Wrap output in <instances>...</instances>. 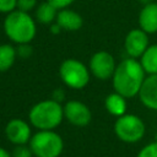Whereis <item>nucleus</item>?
I'll list each match as a JSON object with an SVG mask.
<instances>
[{"label":"nucleus","mask_w":157,"mask_h":157,"mask_svg":"<svg viewBox=\"0 0 157 157\" xmlns=\"http://www.w3.org/2000/svg\"><path fill=\"white\" fill-rule=\"evenodd\" d=\"M145 80V70L135 58H126L120 61L113 74V87L117 93L125 98L139 94Z\"/></svg>","instance_id":"obj_1"},{"label":"nucleus","mask_w":157,"mask_h":157,"mask_svg":"<svg viewBox=\"0 0 157 157\" xmlns=\"http://www.w3.org/2000/svg\"><path fill=\"white\" fill-rule=\"evenodd\" d=\"M4 31L6 36L17 44L29 43L37 32L34 20L26 11L13 10L5 17Z\"/></svg>","instance_id":"obj_2"},{"label":"nucleus","mask_w":157,"mask_h":157,"mask_svg":"<svg viewBox=\"0 0 157 157\" xmlns=\"http://www.w3.org/2000/svg\"><path fill=\"white\" fill-rule=\"evenodd\" d=\"M29 121L39 130H53L60 125L64 118V108L54 99L36 103L28 114Z\"/></svg>","instance_id":"obj_3"},{"label":"nucleus","mask_w":157,"mask_h":157,"mask_svg":"<svg viewBox=\"0 0 157 157\" xmlns=\"http://www.w3.org/2000/svg\"><path fill=\"white\" fill-rule=\"evenodd\" d=\"M29 147L36 157H59L64 148V141L53 130H39L31 137Z\"/></svg>","instance_id":"obj_4"},{"label":"nucleus","mask_w":157,"mask_h":157,"mask_svg":"<svg viewBox=\"0 0 157 157\" xmlns=\"http://www.w3.org/2000/svg\"><path fill=\"white\" fill-rule=\"evenodd\" d=\"M59 75L63 82L75 90L83 88L90 81L88 69L76 59H66L59 67Z\"/></svg>","instance_id":"obj_5"},{"label":"nucleus","mask_w":157,"mask_h":157,"mask_svg":"<svg viewBox=\"0 0 157 157\" xmlns=\"http://www.w3.org/2000/svg\"><path fill=\"white\" fill-rule=\"evenodd\" d=\"M114 131L117 136L128 144L140 141L145 135L144 121L134 114H124L118 117L114 124Z\"/></svg>","instance_id":"obj_6"},{"label":"nucleus","mask_w":157,"mask_h":157,"mask_svg":"<svg viewBox=\"0 0 157 157\" xmlns=\"http://www.w3.org/2000/svg\"><path fill=\"white\" fill-rule=\"evenodd\" d=\"M115 60L113 55L105 50H99L90 59V70L99 80H107L113 76L115 70Z\"/></svg>","instance_id":"obj_7"},{"label":"nucleus","mask_w":157,"mask_h":157,"mask_svg":"<svg viewBox=\"0 0 157 157\" xmlns=\"http://www.w3.org/2000/svg\"><path fill=\"white\" fill-rule=\"evenodd\" d=\"M64 117L76 126H86L91 123L92 113L90 108L80 101H69L64 105Z\"/></svg>","instance_id":"obj_8"},{"label":"nucleus","mask_w":157,"mask_h":157,"mask_svg":"<svg viewBox=\"0 0 157 157\" xmlns=\"http://www.w3.org/2000/svg\"><path fill=\"white\" fill-rule=\"evenodd\" d=\"M125 50L130 58H139L148 47V37L141 28L131 29L125 37Z\"/></svg>","instance_id":"obj_9"},{"label":"nucleus","mask_w":157,"mask_h":157,"mask_svg":"<svg viewBox=\"0 0 157 157\" xmlns=\"http://www.w3.org/2000/svg\"><path fill=\"white\" fill-rule=\"evenodd\" d=\"M5 134L10 142L15 145H25L31 140V128L22 119H11L5 126Z\"/></svg>","instance_id":"obj_10"},{"label":"nucleus","mask_w":157,"mask_h":157,"mask_svg":"<svg viewBox=\"0 0 157 157\" xmlns=\"http://www.w3.org/2000/svg\"><path fill=\"white\" fill-rule=\"evenodd\" d=\"M139 97L145 107L157 110V74H151L144 80Z\"/></svg>","instance_id":"obj_11"},{"label":"nucleus","mask_w":157,"mask_h":157,"mask_svg":"<svg viewBox=\"0 0 157 157\" xmlns=\"http://www.w3.org/2000/svg\"><path fill=\"white\" fill-rule=\"evenodd\" d=\"M139 26L146 33L157 32V2L145 4L139 15Z\"/></svg>","instance_id":"obj_12"},{"label":"nucleus","mask_w":157,"mask_h":157,"mask_svg":"<svg viewBox=\"0 0 157 157\" xmlns=\"http://www.w3.org/2000/svg\"><path fill=\"white\" fill-rule=\"evenodd\" d=\"M55 21L63 29L66 31H77L83 25V20L81 15L69 9H61L56 15Z\"/></svg>","instance_id":"obj_13"},{"label":"nucleus","mask_w":157,"mask_h":157,"mask_svg":"<svg viewBox=\"0 0 157 157\" xmlns=\"http://www.w3.org/2000/svg\"><path fill=\"white\" fill-rule=\"evenodd\" d=\"M104 105H105V109L108 110V113L114 117H121L126 112L125 97L117 92L107 96V98L104 101Z\"/></svg>","instance_id":"obj_14"},{"label":"nucleus","mask_w":157,"mask_h":157,"mask_svg":"<svg viewBox=\"0 0 157 157\" xmlns=\"http://www.w3.org/2000/svg\"><path fill=\"white\" fill-rule=\"evenodd\" d=\"M141 65L147 74H157V44L148 45L144 54L140 56Z\"/></svg>","instance_id":"obj_15"},{"label":"nucleus","mask_w":157,"mask_h":157,"mask_svg":"<svg viewBox=\"0 0 157 157\" xmlns=\"http://www.w3.org/2000/svg\"><path fill=\"white\" fill-rule=\"evenodd\" d=\"M56 10L58 9H55L49 1L42 2L36 10V17L38 22L43 25H52L53 21L56 18V15H58Z\"/></svg>","instance_id":"obj_16"},{"label":"nucleus","mask_w":157,"mask_h":157,"mask_svg":"<svg viewBox=\"0 0 157 157\" xmlns=\"http://www.w3.org/2000/svg\"><path fill=\"white\" fill-rule=\"evenodd\" d=\"M17 56L16 49L10 44H1L0 45V72L9 70Z\"/></svg>","instance_id":"obj_17"},{"label":"nucleus","mask_w":157,"mask_h":157,"mask_svg":"<svg viewBox=\"0 0 157 157\" xmlns=\"http://www.w3.org/2000/svg\"><path fill=\"white\" fill-rule=\"evenodd\" d=\"M137 157H157V142L146 145L140 150Z\"/></svg>","instance_id":"obj_18"},{"label":"nucleus","mask_w":157,"mask_h":157,"mask_svg":"<svg viewBox=\"0 0 157 157\" xmlns=\"http://www.w3.org/2000/svg\"><path fill=\"white\" fill-rule=\"evenodd\" d=\"M11 156L12 157H32L33 152L31 147H26L25 145H16Z\"/></svg>","instance_id":"obj_19"},{"label":"nucleus","mask_w":157,"mask_h":157,"mask_svg":"<svg viewBox=\"0 0 157 157\" xmlns=\"http://www.w3.org/2000/svg\"><path fill=\"white\" fill-rule=\"evenodd\" d=\"M17 7V0H0V12L10 13Z\"/></svg>","instance_id":"obj_20"},{"label":"nucleus","mask_w":157,"mask_h":157,"mask_svg":"<svg viewBox=\"0 0 157 157\" xmlns=\"http://www.w3.org/2000/svg\"><path fill=\"white\" fill-rule=\"evenodd\" d=\"M32 50L33 49L28 43H23V44H18V47L16 49V53L21 58H28L32 54Z\"/></svg>","instance_id":"obj_21"},{"label":"nucleus","mask_w":157,"mask_h":157,"mask_svg":"<svg viewBox=\"0 0 157 157\" xmlns=\"http://www.w3.org/2000/svg\"><path fill=\"white\" fill-rule=\"evenodd\" d=\"M36 4H37V0H17V7H18V10L26 11V12H28L29 10H32Z\"/></svg>","instance_id":"obj_22"},{"label":"nucleus","mask_w":157,"mask_h":157,"mask_svg":"<svg viewBox=\"0 0 157 157\" xmlns=\"http://www.w3.org/2000/svg\"><path fill=\"white\" fill-rule=\"evenodd\" d=\"M49 1L55 9L58 10H61V9H66L69 5H71L75 0H47Z\"/></svg>","instance_id":"obj_23"},{"label":"nucleus","mask_w":157,"mask_h":157,"mask_svg":"<svg viewBox=\"0 0 157 157\" xmlns=\"http://www.w3.org/2000/svg\"><path fill=\"white\" fill-rule=\"evenodd\" d=\"M53 99L56 101V102H59V103L64 99V93H63V91L60 88H58V90H55L53 92Z\"/></svg>","instance_id":"obj_24"},{"label":"nucleus","mask_w":157,"mask_h":157,"mask_svg":"<svg viewBox=\"0 0 157 157\" xmlns=\"http://www.w3.org/2000/svg\"><path fill=\"white\" fill-rule=\"evenodd\" d=\"M61 29H63V28H61L58 23H55V25H50V32L54 33V34H59Z\"/></svg>","instance_id":"obj_25"},{"label":"nucleus","mask_w":157,"mask_h":157,"mask_svg":"<svg viewBox=\"0 0 157 157\" xmlns=\"http://www.w3.org/2000/svg\"><path fill=\"white\" fill-rule=\"evenodd\" d=\"M0 157H12V156L9 153V151H6L5 148L0 147Z\"/></svg>","instance_id":"obj_26"},{"label":"nucleus","mask_w":157,"mask_h":157,"mask_svg":"<svg viewBox=\"0 0 157 157\" xmlns=\"http://www.w3.org/2000/svg\"><path fill=\"white\" fill-rule=\"evenodd\" d=\"M141 2H144V4H148V2H151L152 0H140Z\"/></svg>","instance_id":"obj_27"}]
</instances>
